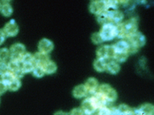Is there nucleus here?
Instances as JSON below:
<instances>
[{
	"instance_id": "1",
	"label": "nucleus",
	"mask_w": 154,
	"mask_h": 115,
	"mask_svg": "<svg viewBox=\"0 0 154 115\" xmlns=\"http://www.w3.org/2000/svg\"><path fill=\"white\" fill-rule=\"evenodd\" d=\"M117 37L127 40L137 31V22L135 19H131L116 25Z\"/></svg>"
},
{
	"instance_id": "2",
	"label": "nucleus",
	"mask_w": 154,
	"mask_h": 115,
	"mask_svg": "<svg viewBox=\"0 0 154 115\" xmlns=\"http://www.w3.org/2000/svg\"><path fill=\"white\" fill-rule=\"evenodd\" d=\"M96 92L102 96L108 104L115 102L118 98L116 91L107 84H103L99 86Z\"/></svg>"
},
{
	"instance_id": "3",
	"label": "nucleus",
	"mask_w": 154,
	"mask_h": 115,
	"mask_svg": "<svg viewBox=\"0 0 154 115\" xmlns=\"http://www.w3.org/2000/svg\"><path fill=\"white\" fill-rule=\"evenodd\" d=\"M103 41H110L117 37L116 25L112 23H108L102 26L99 32Z\"/></svg>"
},
{
	"instance_id": "4",
	"label": "nucleus",
	"mask_w": 154,
	"mask_h": 115,
	"mask_svg": "<svg viewBox=\"0 0 154 115\" xmlns=\"http://www.w3.org/2000/svg\"><path fill=\"white\" fill-rule=\"evenodd\" d=\"M9 51L11 60L20 61L23 55L26 53V48L23 44L16 43L11 47Z\"/></svg>"
},
{
	"instance_id": "5",
	"label": "nucleus",
	"mask_w": 154,
	"mask_h": 115,
	"mask_svg": "<svg viewBox=\"0 0 154 115\" xmlns=\"http://www.w3.org/2000/svg\"><path fill=\"white\" fill-rule=\"evenodd\" d=\"M114 54L115 52L112 46H102L98 47L96 51V55L98 56V58L105 60L113 58Z\"/></svg>"
},
{
	"instance_id": "6",
	"label": "nucleus",
	"mask_w": 154,
	"mask_h": 115,
	"mask_svg": "<svg viewBox=\"0 0 154 115\" xmlns=\"http://www.w3.org/2000/svg\"><path fill=\"white\" fill-rule=\"evenodd\" d=\"M127 40L131 46L139 49V48L145 45L146 38L142 33L137 31L127 38Z\"/></svg>"
},
{
	"instance_id": "7",
	"label": "nucleus",
	"mask_w": 154,
	"mask_h": 115,
	"mask_svg": "<svg viewBox=\"0 0 154 115\" xmlns=\"http://www.w3.org/2000/svg\"><path fill=\"white\" fill-rule=\"evenodd\" d=\"M7 65L8 71L12 72L16 78L20 79L23 78L25 74L23 73L21 69V65L20 61L11 60L8 61V63H7Z\"/></svg>"
},
{
	"instance_id": "8",
	"label": "nucleus",
	"mask_w": 154,
	"mask_h": 115,
	"mask_svg": "<svg viewBox=\"0 0 154 115\" xmlns=\"http://www.w3.org/2000/svg\"><path fill=\"white\" fill-rule=\"evenodd\" d=\"M2 30L5 34L6 37H13L17 35L19 32V26L15 20L12 19L5 25Z\"/></svg>"
},
{
	"instance_id": "9",
	"label": "nucleus",
	"mask_w": 154,
	"mask_h": 115,
	"mask_svg": "<svg viewBox=\"0 0 154 115\" xmlns=\"http://www.w3.org/2000/svg\"><path fill=\"white\" fill-rule=\"evenodd\" d=\"M80 109L85 115H93L97 111V109L95 107L91 97L84 100V101L82 102Z\"/></svg>"
},
{
	"instance_id": "10",
	"label": "nucleus",
	"mask_w": 154,
	"mask_h": 115,
	"mask_svg": "<svg viewBox=\"0 0 154 115\" xmlns=\"http://www.w3.org/2000/svg\"><path fill=\"white\" fill-rule=\"evenodd\" d=\"M54 44L53 42L47 38H43L38 42V49L39 50L38 52H41L42 53L48 55V53L54 49Z\"/></svg>"
},
{
	"instance_id": "11",
	"label": "nucleus",
	"mask_w": 154,
	"mask_h": 115,
	"mask_svg": "<svg viewBox=\"0 0 154 115\" xmlns=\"http://www.w3.org/2000/svg\"><path fill=\"white\" fill-rule=\"evenodd\" d=\"M136 115H153L154 107L151 104H144L137 109H134Z\"/></svg>"
},
{
	"instance_id": "12",
	"label": "nucleus",
	"mask_w": 154,
	"mask_h": 115,
	"mask_svg": "<svg viewBox=\"0 0 154 115\" xmlns=\"http://www.w3.org/2000/svg\"><path fill=\"white\" fill-rule=\"evenodd\" d=\"M107 11L108 12L110 23H112L114 25H119L121 23L124 18V15L122 12L119 10Z\"/></svg>"
},
{
	"instance_id": "13",
	"label": "nucleus",
	"mask_w": 154,
	"mask_h": 115,
	"mask_svg": "<svg viewBox=\"0 0 154 115\" xmlns=\"http://www.w3.org/2000/svg\"><path fill=\"white\" fill-rule=\"evenodd\" d=\"M89 10L96 16L99 15L105 10L104 1H93L89 5Z\"/></svg>"
},
{
	"instance_id": "14",
	"label": "nucleus",
	"mask_w": 154,
	"mask_h": 115,
	"mask_svg": "<svg viewBox=\"0 0 154 115\" xmlns=\"http://www.w3.org/2000/svg\"><path fill=\"white\" fill-rule=\"evenodd\" d=\"M33 59L34 64L36 66H43L50 60V57L48 55L37 52L35 54L33 55Z\"/></svg>"
},
{
	"instance_id": "15",
	"label": "nucleus",
	"mask_w": 154,
	"mask_h": 115,
	"mask_svg": "<svg viewBox=\"0 0 154 115\" xmlns=\"http://www.w3.org/2000/svg\"><path fill=\"white\" fill-rule=\"evenodd\" d=\"M84 86L86 88L87 90H88V92L92 94H94L97 92V90L99 86L97 79L94 78H89L86 81Z\"/></svg>"
},
{
	"instance_id": "16",
	"label": "nucleus",
	"mask_w": 154,
	"mask_h": 115,
	"mask_svg": "<svg viewBox=\"0 0 154 115\" xmlns=\"http://www.w3.org/2000/svg\"><path fill=\"white\" fill-rule=\"evenodd\" d=\"M112 47L115 52H127L128 53L129 43L127 40H119L114 44Z\"/></svg>"
},
{
	"instance_id": "17",
	"label": "nucleus",
	"mask_w": 154,
	"mask_h": 115,
	"mask_svg": "<svg viewBox=\"0 0 154 115\" xmlns=\"http://www.w3.org/2000/svg\"><path fill=\"white\" fill-rule=\"evenodd\" d=\"M134 109L129 107L127 104H120L118 108H116V115H131L134 113Z\"/></svg>"
},
{
	"instance_id": "18",
	"label": "nucleus",
	"mask_w": 154,
	"mask_h": 115,
	"mask_svg": "<svg viewBox=\"0 0 154 115\" xmlns=\"http://www.w3.org/2000/svg\"><path fill=\"white\" fill-rule=\"evenodd\" d=\"M88 90H87L84 84L76 86L73 91V95L74 97L76 99H81L85 97L88 94Z\"/></svg>"
},
{
	"instance_id": "19",
	"label": "nucleus",
	"mask_w": 154,
	"mask_h": 115,
	"mask_svg": "<svg viewBox=\"0 0 154 115\" xmlns=\"http://www.w3.org/2000/svg\"><path fill=\"white\" fill-rule=\"evenodd\" d=\"M105 70L110 74H116L120 70V66L116 61H110L107 63Z\"/></svg>"
},
{
	"instance_id": "20",
	"label": "nucleus",
	"mask_w": 154,
	"mask_h": 115,
	"mask_svg": "<svg viewBox=\"0 0 154 115\" xmlns=\"http://www.w3.org/2000/svg\"><path fill=\"white\" fill-rule=\"evenodd\" d=\"M45 74H54L57 70V66L54 61L49 60L42 66Z\"/></svg>"
},
{
	"instance_id": "21",
	"label": "nucleus",
	"mask_w": 154,
	"mask_h": 115,
	"mask_svg": "<svg viewBox=\"0 0 154 115\" xmlns=\"http://www.w3.org/2000/svg\"><path fill=\"white\" fill-rule=\"evenodd\" d=\"M94 69L99 72H102L105 71L106 66H107V62L106 60L103 59L98 58L94 61Z\"/></svg>"
},
{
	"instance_id": "22",
	"label": "nucleus",
	"mask_w": 154,
	"mask_h": 115,
	"mask_svg": "<svg viewBox=\"0 0 154 115\" xmlns=\"http://www.w3.org/2000/svg\"><path fill=\"white\" fill-rule=\"evenodd\" d=\"M105 10H118L120 4L119 1H104Z\"/></svg>"
},
{
	"instance_id": "23",
	"label": "nucleus",
	"mask_w": 154,
	"mask_h": 115,
	"mask_svg": "<svg viewBox=\"0 0 154 115\" xmlns=\"http://www.w3.org/2000/svg\"><path fill=\"white\" fill-rule=\"evenodd\" d=\"M2 14L5 17H10L13 13L12 7L9 3H4L2 5L1 10H0Z\"/></svg>"
},
{
	"instance_id": "24",
	"label": "nucleus",
	"mask_w": 154,
	"mask_h": 115,
	"mask_svg": "<svg viewBox=\"0 0 154 115\" xmlns=\"http://www.w3.org/2000/svg\"><path fill=\"white\" fill-rule=\"evenodd\" d=\"M97 21L101 25H104L106 24L110 23L108 12L107 10H105L103 12L100 13L97 16Z\"/></svg>"
},
{
	"instance_id": "25",
	"label": "nucleus",
	"mask_w": 154,
	"mask_h": 115,
	"mask_svg": "<svg viewBox=\"0 0 154 115\" xmlns=\"http://www.w3.org/2000/svg\"><path fill=\"white\" fill-rule=\"evenodd\" d=\"M21 82L20 79H19L17 78H14L11 83H10L7 87L8 90L10 91H12V92H16L19 88H21Z\"/></svg>"
},
{
	"instance_id": "26",
	"label": "nucleus",
	"mask_w": 154,
	"mask_h": 115,
	"mask_svg": "<svg viewBox=\"0 0 154 115\" xmlns=\"http://www.w3.org/2000/svg\"><path fill=\"white\" fill-rule=\"evenodd\" d=\"M128 55L127 52H115L113 59L117 63H123L127 60Z\"/></svg>"
},
{
	"instance_id": "27",
	"label": "nucleus",
	"mask_w": 154,
	"mask_h": 115,
	"mask_svg": "<svg viewBox=\"0 0 154 115\" xmlns=\"http://www.w3.org/2000/svg\"><path fill=\"white\" fill-rule=\"evenodd\" d=\"M1 81L2 82H3L7 86H8V84L15 78V77H14V74L12 72L8 71L6 73H5L4 74L1 75Z\"/></svg>"
},
{
	"instance_id": "28",
	"label": "nucleus",
	"mask_w": 154,
	"mask_h": 115,
	"mask_svg": "<svg viewBox=\"0 0 154 115\" xmlns=\"http://www.w3.org/2000/svg\"><path fill=\"white\" fill-rule=\"evenodd\" d=\"M10 58V51L6 47L0 49V62H7Z\"/></svg>"
},
{
	"instance_id": "29",
	"label": "nucleus",
	"mask_w": 154,
	"mask_h": 115,
	"mask_svg": "<svg viewBox=\"0 0 154 115\" xmlns=\"http://www.w3.org/2000/svg\"><path fill=\"white\" fill-rule=\"evenodd\" d=\"M32 72L33 75L37 78H42V77L44 76V75L45 74L44 69H43L42 66H36L35 65Z\"/></svg>"
},
{
	"instance_id": "30",
	"label": "nucleus",
	"mask_w": 154,
	"mask_h": 115,
	"mask_svg": "<svg viewBox=\"0 0 154 115\" xmlns=\"http://www.w3.org/2000/svg\"><path fill=\"white\" fill-rule=\"evenodd\" d=\"M98 111L97 115H112L111 108L108 106H103L98 109Z\"/></svg>"
},
{
	"instance_id": "31",
	"label": "nucleus",
	"mask_w": 154,
	"mask_h": 115,
	"mask_svg": "<svg viewBox=\"0 0 154 115\" xmlns=\"http://www.w3.org/2000/svg\"><path fill=\"white\" fill-rule=\"evenodd\" d=\"M91 40H92L93 42L95 44H102V43L103 42L99 33H93L92 37H91Z\"/></svg>"
},
{
	"instance_id": "32",
	"label": "nucleus",
	"mask_w": 154,
	"mask_h": 115,
	"mask_svg": "<svg viewBox=\"0 0 154 115\" xmlns=\"http://www.w3.org/2000/svg\"><path fill=\"white\" fill-rule=\"evenodd\" d=\"M8 71L7 62H0V75L6 73Z\"/></svg>"
},
{
	"instance_id": "33",
	"label": "nucleus",
	"mask_w": 154,
	"mask_h": 115,
	"mask_svg": "<svg viewBox=\"0 0 154 115\" xmlns=\"http://www.w3.org/2000/svg\"><path fill=\"white\" fill-rule=\"evenodd\" d=\"M68 115H84L80 108H74L68 113Z\"/></svg>"
},
{
	"instance_id": "34",
	"label": "nucleus",
	"mask_w": 154,
	"mask_h": 115,
	"mask_svg": "<svg viewBox=\"0 0 154 115\" xmlns=\"http://www.w3.org/2000/svg\"><path fill=\"white\" fill-rule=\"evenodd\" d=\"M8 90L7 86L0 80V95L5 93Z\"/></svg>"
},
{
	"instance_id": "35",
	"label": "nucleus",
	"mask_w": 154,
	"mask_h": 115,
	"mask_svg": "<svg viewBox=\"0 0 154 115\" xmlns=\"http://www.w3.org/2000/svg\"><path fill=\"white\" fill-rule=\"evenodd\" d=\"M6 35L2 30H0V46H2L6 40Z\"/></svg>"
},
{
	"instance_id": "36",
	"label": "nucleus",
	"mask_w": 154,
	"mask_h": 115,
	"mask_svg": "<svg viewBox=\"0 0 154 115\" xmlns=\"http://www.w3.org/2000/svg\"><path fill=\"white\" fill-rule=\"evenodd\" d=\"M54 115H68V113H67L64 111H59L56 112L54 114Z\"/></svg>"
},
{
	"instance_id": "37",
	"label": "nucleus",
	"mask_w": 154,
	"mask_h": 115,
	"mask_svg": "<svg viewBox=\"0 0 154 115\" xmlns=\"http://www.w3.org/2000/svg\"><path fill=\"white\" fill-rule=\"evenodd\" d=\"M1 7H2V4H0V10H1Z\"/></svg>"
},
{
	"instance_id": "38",
	"label": "nucleus",
	"mask_w": 154,
	"mask_h": 115,
	"mask_svg": "<svg viewBox=\"0 0 154 115\" xmlns=\"http://www.w3.org/2000/svg\"><path fill=\"white\" fill-rule=\"evenodd\" d=\"M0 102H1V100H0Z\"/></svg>"
}]
</instances>
